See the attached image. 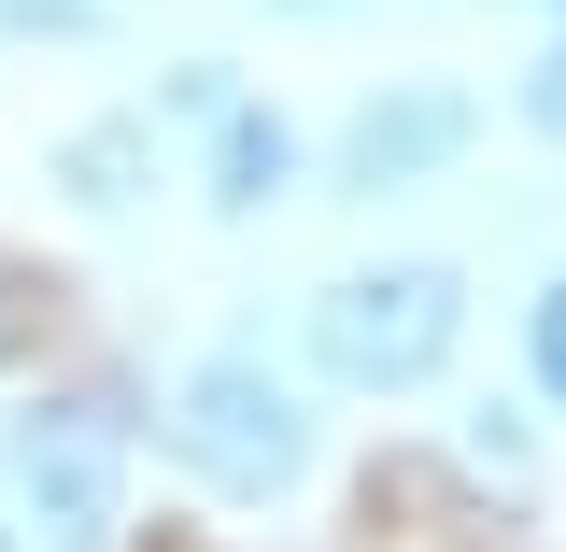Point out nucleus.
<instances>
[{"mask_svg":"<svg viewBox=\"0 0 566 552\" xmlns=\"http://www.w3.org/2000/svg\"><path fill=\"white\" fill-rule=\"evenodd\" d=\"M524 368H538V397L566 412V270L538 283V312H524Z\"/></svg>","mask_w":566,"mask_h":552,"instance_id":"0eeeda50","label":"nucleus"},{"mask_svg":"<svg viewBox=\"0 0 566 552\" xmlns=\"http://www.w3.org/2000/svg\"><path fill=\"white\" fill-rule=\"evenodd\" d=\"M270 14H354V0H270Z\"/></svg>","mask_w":566,"mask_h":552,"instance_id":"9d476101","label":"nucleus"},{"mask_svg":"<svg viewBox=\"0 0 566 552\" xmlns=\"http://www.w3.org/2000/svg\"><path fill=\"white\" fill-rule=\"evenodd\" d=\"M156 439H170V468L212 496H283L312 482V397L283 383L270 354H199L185 383H170V412H156Z\"/></svg>","mask_w":566,"mask_h":552,"instance_id":"f03ea898","label":"nucleus"},{"mask_svg":"<svg viewBox=\"0 0 566 552\" xmlns=\"http://www.w3.org/2000/svg\"><path fill=\"white\" fill-rule=\"evenodd\" d=\"M283 185H297V128H283V114H255V100H227V114H212V170H199V199L227 212V227H255Z\"/></svg>","mask_w":566,"mask_h":552,"instance_id":"39448f33","label":"nucleus"},{"mask_svg":"<svg viewBox=\"0 0 566 552\" xmlns=\"http://www.w3.org/2000/svg\"><path fill=\"white\" fill-rule=\"evenodd\" d=\"M57 185H71L85 212H128L142 185H156V114H114V128H85V142L57 156Z\"/></svg>","mask_w":566,"mask_h":552,"instance_id":"423d86ee","label":"nucleus"},{"mask_svg":"<svg viewBox=\"0 0 566 552\" xmlns=\"http://www.w3.org/2000/svg\"><path fill=\"white\" fill-rule=\"evenodd\" d=\"M524 128H538V142H566V43L524 71Z\"/></svg>","mask_w":566,"mask_h":552,"instance_id":"6e6552de","label":"nucleus"},{"mask_svg":"<svg viewBox=\"0 0 566 552\" xmlns=\"http://www.w3.org/2000/svg\"><path fill=\"white\" fill-rule=\"evenodd\" d=\"M468 341V270L453 256H382V270H340L312 298V368L340 397H424Z\"/></svg>","mask_w":566,"mask_h":552,"instance_id":"f257e3e1","label":"nucleus"},{"mask_svg":"<svg viewBox=\"0 0 566 552\" xmlns=\"http://www.w3.org/2000/svg\"><path fill=\"white\" fill-rule=\"evenodd\" d=\"M553 14H566V0H553Z\"/></svg>","mask_w":566,"mask_h":552,"instance_id":"f8f14e48","label":"nucleus"},{"mask_svg":"<svg viewBox=\"0 0 566 552\" xmlns=\"http://www.w3.org/2000/svg\"><path fill=\"white\" fill-rule=\"evenodd\" d=\"M468 142H482L468 85H382V100H354V128H340V199H411Z\"/></svg>","mask_w":566,"mask_h":552,"instance_id":"20e7f679","label":"nucleus"},{"mask_svg":"<svg viewBox=\"0 0 566 552\" xmlns=\"http://www.w3.org/2000/svg\"><path fill=\"white\" fill-rule=\"evenodd\" d=\"M0 454H14L29 552H114V524H128V412L114 397H29Z\"/></svg>","mask_w":566,"mask_h":552,"instance_id":"7ed1b4c3","label":"nucleus"},{"mask_svg":"<svg viewBox=\"0 0 566 552\" xmlns=\"http://www.w3.org/2000/svg\"><path fill=\"white\" fill-rule=\"evenodd\" d=\"M0 552H29V524H14V510H0Z\"/></svg>","mask_w":566,"mask_h":552,"instance_id":"9b49d317","label":"nucleus"},{"mask_svg":"<svg viewBox=\"0 0 566 552\" xmlns=\"http://www.w3.org/2000/svg\"><path fill=\"white\" fill-rule=\"evenodd\" d=\"M0 29H57L71 43V29H99V0H0Z\"/></svg>","mask_w":566,"mask_h":552,"instance_id":"1a4fd4ad","label":"nucleus"}]
</instances>
